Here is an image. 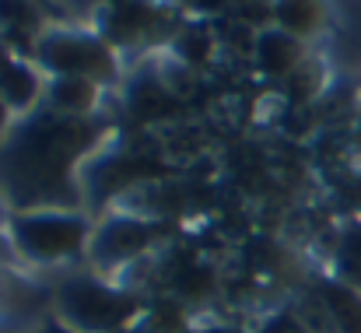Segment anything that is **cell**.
<instances>
[{"label": "cell", "mask_w": 361, "mask_h": 333, "mask_svg": "<svg viewBox=\"0 0 361 333\" xmlns=\"http://www.w3.org/2000/svg\"><path fill=\"white\" fill-rule=\"evenodd\" d=\"M197 333H242V330H235V327H204V330H197Z\"/></svg>", "instance_id": "44dd1931"}, {"label": "cell", "mask_w": 361, "mask_h": 333, "mask_svg": "<svg viewBox=\"0 0 361 333\" xmlns=\"http://www.w3.org/2000/svg\"><path fill=\"white\" fill-rule=\"evenodd\" d=\"M288 88H291V95L295 99H312L316 92H319V63H302L291 78H288Z\"/></svg>", "instance_id": "ac0fdd59"}, {"label": "cell", "mask_w": 361, "mask_h": 333, "mask_svg": "<svg viewBox=\"0 0 361 333\" xmlns=\"http://www.w3.org/2000/svg\"><path fill=\"white\" fill-rule=\"evenodd\" d=\"M252 63L259 74L267 78H291L302 63H305V49H302V39H295L291 32L284 28H259L256 32V42H252Z\"/></svg>", "instance_id": "8992f818"}, {"label": "cell", "mask_w": 361, "mask_h": 333, "mask_svg": "<svg viewBox=\"0 0 361 333\" xmlns=\"http://www.w3.org/2000/svg\"><path fill=\"white\" fill-rule=\"evenodd\" d=\"M92 147V126L74 116H39L25 123L11 144L0 147V183L4 193L21 207L63 200V183L71 165Z\"/></svg>", "instance_id": "6da1fadb"}, {"label": "cell", "mask_w": 361, "mask_h": 333, "mask_svg": "<svg viewBox=\"0 0 361 333\" xmlns=\"http://www.w3.org/2000/svg\"><path fill=\"white\" fill-rule=\"evenodd\" d=\"M151 172V165L144 162V158H137V155H130V151H116V155H106V158H99L95 165H88V179H85V186H88V197H95V200H109V197H116L120 190L126 186H133L137 179H144Z\"/></svg>", "instance_id": "52a82bcc"}, {"label": "cell", "mask_w": 361, "mask_h": 333, "mask_svg": "<svg viewBox=\"0 0 361 333\" xmlns=\"http://www.w3.org/2000/svg\"><path fill=\"white\" fill-rule=\"evenodd\" d=\"M158 18L161 14L147 4H109L99 18V35L109 46H133V42L151 35Z\"/></svg>", "instance_id": "ba28073f"}, {"label": "cell", "mask_w": 361, "mask_h": 333, "mask_svg": "<svg viewBox=\"0 0 361 333\" xmlns=\"http://www.w3.org/2000/svg\"><path fill=\"white\" fill-rule=\"evenodd\" d=\"M151 327H158L161 333H183L186 330L183 305H179L176 298H161V302L151 309Z\"/></svg>", "instance_id": "e0dca14e"}, {"label": "cell", "mask_w": 361, "mask_h": 333, "mask_svg": "<svg viewBox=\"0 0 361 333\" xmlns=\"http://www.w3.org/2000/svg\"><path fill=\"white\" fill-rule=\"evenodd\" d=\"M56 313L60 323L74 333H116L140 313V298L133 291L109 288L88 274L63 277L56 284Z\"/></svg>", "instance_id": "7a4b0ae2"}, {"label": "cell", "mask_w": 361, "mask_h": 333, "mask_svg": "<svg viewBox=\"0 0 361 333\" xmlns=\"http://www.w3.org/2000/svg\"><path fill=\"white\" fill-rule=\"evenodd\" d=\"M0 99L11 112H28L39 99V74L25 60H11L0 71Z\"/></svg>", "instance_id": "30bf717a"}, {"label": "cell", "mask_w": 361, "mask_h": 333, "mask_svg": "<svg viewBox=\"0 0 361 333\" xmlns=\"http://www.w3.org/2000/svg\"><path fill=\"white\" fill-rule=\"evenodd\" d=\"M154 235H158L154 222H144L133 214H116L92 235L88 253L99 267H120L126 260H137L154 242Z\"/></svg>", "instance_id": "5b68a950"}, {"label": "cell", "mask_w": 361, "mask_h": 333, "mask_svg": "<svg viewBox=\"0 0 361 333\" xmlns=\"http://www.w3.org/2000/svg\"><path fill=\"white\" fill-rule=\"evenodd\" d=\"M95 102H99V85L88 78H53L49 85V106L60 116L81 119L85 112L95 109Z\"/></svg>", "instance_id": "8fae6325"}, {"label": "cell", "mask_w": 361, "mask_h": 333, "mask_svg": "<svg viewBox=\"0 0 361 333\" xmlns=\"http://www.w3.org/2000/svg\"><path fill=\"white\" fill-rule=\"evenodd\" d=\"M11 60H14V56H11V46H7V42H4V35H0V71H4Z\"/></svg>", "instance_id": "d6986e66"}, {"label": "cell", "mask_w": 361, "mask_h": 333, "mask_svg": "<svg viewBox=\"0 0 361 333\" xmlns=\"http://www.w3.org/2000/svg\"><path fill=\"white\" fill-rule=\"evenodd\" d=\"M326 7L323 4H309V0H291V4H274V25L291 32L295 39L312 35L323 25Z\"/></svg>", "instance_id": "4fadbf2b"}, {"label": "cell", "mask_w": 361, "mask_h": 333, "mask_svg": "<svg viewBox=\"0 0 361 333\" xmlns=\"http://www.w3.org/2000/svg\"><path fill=\"white\" fill-rule=\"evenodd\" d=\"M176 39V53L186 60V63H204L207 56H211V46H214V35L207 32V28H200V25H186L179 35H172Z\"/></svg>", "instance_id": "9a60e30c"}, {"label": "cell", "mask_w": 361, "mask_h": 333, "mask_svg": "<svg viewBox=\"0 0 361 333\" xmlns=\"http://www.w3.org/2000/svg\"><path fill=\"white\" fill-rule=\"evenodd\" d=\"M319 305L337 333H361V291L348 288L337 277L319 281Z\"/></svg>", "instance_id": "9c48e42d"}, {"label": "cell", "mask_w": 361, "mask_h": 333, "mask_svg": "<svg viewBox=\"0 0 361 333\" xmlns=\"http://www.w3.org/2000/svg\"><path fill=\"white\" fill-rule=\"evenodd\" d=\"M32 60L46 67L53 78H88V81H113L116 78V56L113 46L102 35L56 28L39 35Z\"/></svg>", "instance_id": "277c9868"}, {"label": "cell", "mask_w": 361, "mask_h": 333, "mask_svg": "<svg viewBox=\"0 0 361 333\" xmlns=\"http://www.w3.org/2000/svg\"><path fill=\"white\" fill-rule=\"evenodd\" d=\"M334 270H337V281H344L348 288L361 291V222L344 224V231L337 235Z\"/></svg>", "instance_id": "7c38bea8"}, {"label": "cell", "mask_w": 361, "mask_h": 333, "mask_svg": "<svg viewBox=\"0 0 361 333\" xmlns=\"http://www.w3.org/2000/svg\"><path fill=\"white\" fill-rule=\"evenodd\" d=\"M7 102H4V99H0V140H4V133H7Z\"/></svg>", "instance_id": "ffe728a7"}, {"label": "cell", "mask_w": 361, "mask_h": 333, "mask_svg": "<svg viewBox=\"0 0 361 333\" xmlns=\"http://www.w3.org/2000/svg\"><path fill=\"white\" fill-rule=\"evenodd\" d=\"M126 102H130V112L137 119H154V116H161L169 109V88L158 78L140 74V81L126 92Z\"/></svg>", "instance_id": "5bb4252c"}, {"label": "cell", "mask_w": 361, "mask_h": 333, "mask_svg": "<svg viewBox=\"0 0 361 333\" xmlns=\"http://www.w3.org/2000/svg\"><path fill=\"white\" fill-rule=\"evenodd\" d=\"M92 222L74 211H18L11 218V238L32 263L74 260L92 246Z\"/></svg>", "instance_id": "3957f363"}, {"label": "cell", "mask_w": 361, "mask_h": 333, "mask_svg": "<svg viewBox=\"0 0 361 333\" xmlns=\"http://www.w3.org/2000/svg\"><path fill=\"white\" fill-rule=\"evenodd\" d=\"M176 291L183 298H207L214 291V270L207 263H186L176 274Z\"/></svg>", "instance_id": "2e32d148"}]
</instances>
